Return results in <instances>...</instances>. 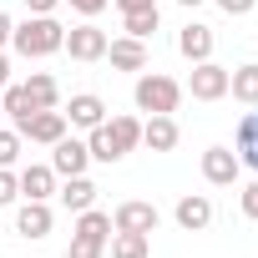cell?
Returning a JSON list of instances; mask_svg holds the SVG:
<instances>
[{
    "instance_id": "1",
    "label": "cell",
    "mask_w": 258,
    "mask_h": 258,
    "mask_svg": "<svg viewBox=\"0 0 258 258\" xmlns=\"http://www.w3.org/2000/svg\"><path fill=\"white\" fill-rule=\"evenodd\" d=\"M11 46L26 56V61H41V56H56L66 46V26L56 16H26L16 31H11Z\"/></svg>"
},
{
    "instance_id": "2",
    "label": "cell",
    "mask_w": 258,
    "mask_h": 258,
    "mask_svg": "<svg viewBox=\"0 0 258 258\" xmlns=\"http://www.w3.org/2000/svg\"><path fill=\"white\" fill-rule=\"evenodd\" d=\"M132 101H137V111H147V116H172L177 101H182V86H177L172 76H162V71H142L137 86H132Z\"/></svg>"
},
{
    "instance_id": "3",
    "label": "cell",
    "mask_w": 258,
    "mask_h": 258,
    "mask_svg": "<svg viewBox=\"0 0 258 258\" xmlns=\"http://www.w3.org/2000/svg\"><path fill=\"white\" fill-rule=\"evenodd\" d=\"M111 233H157V208L152 203H142V198H126V203H116V213H111Z\"/></svg>"
},
{
    "instance_id": "4",
    "label": "cell",
    "mask_w": 258,
    "mask_h": 258,
    "mask_svg": "<svg viewBox=\"0 0 258 258\" xmlns=\"http://www.w3.org/2000/svg\"><path fill=\"white\" fill-rule=\"evenodd\" d=\"M187 91H192V101H223V96H228V66L198 61L192 76H187Z\"/></svg>"
},
{
    "instance_id": "5",
    "label": "cell",
    "mask_w": 258,
    "mask_h": 258,
    "mask_svg": "<svg viewBox=\"0 0 258 258\" xmlns=\"http://www.w3.org/2000/svg\"><path fill=\"white\" fill-rule=\"evenodd\" d=\"M66 126H71V121H66V111H56V106H51V111L26 116L16 132H21V137H31V142H41V147H56V142L66 137Z\"/></svg>"
},
{
    "instance_id": "6",
    "label": "cell",
    "mask_w": 258,
    "mask_h": 258,
    "mask_svg": "<svg viewBox=\"0 0 258 258\" xmlns=\"http://www.w3.org/2000/svg\"><path fill=\"white\" fill-rule=\"evenodd\" d=\"M61 51H71V61H101V56H106V31L91 26V21H86V26H71Z\"/></svg>"
},
{
    "instance_id": "7",
    "label": "cell",
    "mask_w": 258,
    "mask_h": 258,
    "mask_svg": "<svg viewBox=\"0 0 258 258\" xmlns=\"http://www.w3.org/2000/svg\"><path fill=\"white\" fill-rule=\"evenodd\" d=\"M86 162H91V152H86V142H76V137H61V142L51 147V172H56V177H81Z\"/></svg>"
},
{
    "instance_id": "8",
    "label": "cell",
    "mask_w": 258,
    "mask_h": 258,
    "mask_svg": "<svg viewBox=\"0 0 258 258\" xmlns=\"http://www.w3.org/2000/svg\"><path fill=\"white\" fill-rule=\"evenodd\" d=\"M238 172H243V162L233 157V147H208V152H203V177H208L213 187H233Z\"/></svg>"
},
{
    "instance_id": "9",
    "label": "cell",
    "mask_w": 258,
    "mask_h": 258,
    "mask_svg": "<svg viewBox=\"0 0 258 258\" xmlns=\"http://www.w3.org/2000/svg\"><path fill=\"white\" fill-rule=\"evenodd\" d=\"M101 61H111L116 71H147V41L116 36V41H106V56H101Z\"/></svg>"
},
{
    "instance_id": "10",
    "label": "cell",
    "mask_w": 258,
    "mask_h": 258,
    "mask_svg": "<svg viewBox=\"0 0 258 258\" xmlns=\"http://www.w3.org/2000/svg\"><path fill=\"white\" fill-rule=\"evenodd\" d=\"M233 157H238L248 172H258V106L243 111V121H238V132H233Z\"/></svg>"
},
{
    "instance_id": "11",
    "label": "cell",
    "mask_w": 258,
    "mask_h": 258,
    "mask_svg": "<svg viewBox=\"0 0 258 258\" xmlns=\"http://www.w3.org/2000/svg\"><path fill=\"white\" fill-rule=\"evenodd\" d=\"M177 51L198 66V61H213V26H203V21H187L182 31H177Z\"/></svg>"
},
{
    "instance_id": "12",
    "label": "cell",
    "mask_w": 258,
    "mask_h": 258,
    "mask_svg": "<svg viewBox=\"0 0 258 258\" xmlns=\"http://www.w3.org/2000/svg\"><path fill=\"white\" fill-rule=\"evenodd\" d=\"M16 182H21V198H31V203H46V198L56 192V172H51V162H31V167H21Z\"/></svg>"
},
{
    "instance_id": "13",
    "label": "cell",
    "mask_w": 258,
    "mask_h": 258,
    "mask_svg": "<svg viewBox=\"0 0 258 258\" xmlns=\"http://www.w3.org/2000/svg\"><path fill=\"white\" fill-rule=\"evenodd\" d=\"M66 121H71V126H86V132H91V126H101V121H106V101H101L96 91H76V96H71V106H66Z\"/></svg>"
},
{
    "instance_id": "14",
    "label": "cell",
    "mask_w": 258,
    "mask_h": 258,
    "mask_svg": "<svg viewBox=\"0 0 258 258\" xmlns=\"http://www.w3.org/2000/svg\"><path fill=\"white\" fill-rule=\"evenodd\" d=\"M172 218H177V228H187V233H203V228L213 223V203H208L203 192H187V198H177Z\"/></svg>"
},
{
    "instance_id": "15",
    "label": "cell",
    "mask_w": 258,
    "mask_h": 258,
    "mask_svg": "<svg viewBox=\"0 0 258 258\" xmlns=\"http://www.w3.org/2000/svg\"><path fill=\"white\" fill-rule=\"evenodd\" d=\"M101 132H106L111 152H116V157H126V152L142 142V121H137V116H111V121H101Z\"/></svg>"
},
{
    "instance_id": "16",
    "label": "cell",
    "mask_w": 258,
    "mask_h": 258,
    "mask_svg": "<svg viewBox=\"0 0 258 258\" xmlns=\"http://www.w3.org/2000/svg\"><path fill=\"white\" fill-rule=\"evenodd\" d=\"M16 233L21 238H46L51 233V203H21V213H16Z\"/></svg>"
},
{
    "instance_id": "17",
    "label": "cell",
    "mask_w": 258,
    "mask_h": 258,
    "mask_svg": "<svg viewBox=\"0 0 258 258\" xmlns=\"http://www.w3.org/2000/svg\"><path fill=\"white\" fill-rule=\"evenodd\" d=\"M177 137H182V132H177L172 116H147V121H142V147H152V152H172Z\"/></svg>"
},
{
    "instance_id": "18",
    "label": "cell",
    "mask_w": 258,
    "mask_h": 258,
    "mask_svg": "<svg viewBox=\"0 0 258 258\" xmlns=\"http://www.w3.org/2000/svg\"><path fill=\"white\" fill-rule=\"evenodd\" d=\"M228 96L243 101V106H258V66L253 61L238 66V71H228Z\"/></svg>"
},
{
    "instance_id": "19",
    "label": "cell",
    "mask_w": 258,
    "mask_h": 258,
    "mask_svg": "<svg viewBox=\"0 0 258 258\" xmlns=\"http://www.w3.org/2000/svg\"><path fill=\"white\" fill-rule=\"evenodd\" d=\"M26 91H31L36 111H51V106L61 101V86H56V76H51V71H31V76H26Z\"/></svg>"
},
{
    "instance_id": "20",
    "label": "cell",
    "mask_w": 258,
    "mask_h": 258,
    "mask_svg": "<svg viewBox=\"0 0 258 258\" xmlns=\"http://www.w3.org/2000/svg\"><path fill=\"white\" fill-rule=\"evenodd\" d=\"M61 203L71 208V213H86V208H96V182L81 172V177H66V187H61Z\"/></svg>"
},
{
    "instance_id": "21",
    "label": "cell",
    "mask_w": 258,
    "mask_h": 258,
    "mask_svg": "<svg viewBox=\"0 0 258 258\" xmlns=\"http://www.w3.org/2000/svg\"><path fill=\"white\" fill-rule=\"evenodd\" d=\"M0 106H6V116L21 126L26 116H36V101H31V91H26V81L21 86H6V91H0Z\"/></svg>"
},
{
    "instance_id": "22",
    "label": "cell",
    "mask_w": 258,
    "mask_h": 258,
    "mask_svg": "<svg viewBox=\"0 0 258 258\" xmlns=\"http://www.w3.org/2000/svg\"><path fill=\"white\" fill-rule=\"evenodd\" d=\"M111 258H147L152 253V238L147 233H111Z\"/></svg>"
},
{
    "instance_id": "23",
    "label": "cell",
    "mask_w": 258,
    "mask_h": 258,
    "mask_svg": "<svg viewBox=\"0 0 258 258\" xmlns=\"http://www.w3.org/2000/svg\"><path fill=\"white\" fill-rule=\"evenodd\" d=\"M76 233L81 238H111V213H101V208H86V213H76Z\"/></svg>"
},
{
    "instance_id": "24",
    "label": "cell",
    "mask_w": 258,
    "mask_h": 258,
    "mask_svg": "<svg viewBox=\"0 0 258 258\" xmlns=\"http://www.w3.org/2000/svg\"><path fill=\"white\" fill-rule=\"evenodd\" d=\"M157 21H162L157 6H152V11H126V16H121V31H126V36H137V41H147V36L157 31Z\"/></svg>"
},
{
    "instance_id": "25",
    "label": "cell",
    "mask_w": 258,
    "mask_h": 258,
    "mask_svg": "<svg viewBox=\"0 0 258 258\" xmlns=\"http://www.w3.org/2000/svg\"><path fill=\"white\" fill-rule=\"evenodd\" d=\"M66 258H106V243H101V238H81V233H71Z\"/></svg>"
},
{
    "instance_id": "26",
    "label": "cell",
    "mask_w": 258,
    "mask_h": 258,
    "mask_svg": "<svg viewBox=\"0 0 258 258\" xmlns=\"http://www.w3.org/2000/svg\"><path fill=\"white\" fill-rule=\"evenodd\" d=\"M21 132H16V126H6V132H0V167H16L21 162Z\"/></svg>"
},
{
    "instance_id": "27",
    "label": "cell",
    "mask_w": 258,
    "mask_h": 258,
    "mask_svg": "<svg viewBox=\"0 0 258 258\" xmlns=\"http://www.w3.org/2000/svg\"><path fill=\"white\" fill-rule=\"evenodd\" d=\"M21 198V182H16V172L11 167H0V208H11Z\"/></svg>"
},
{
    "instance_id": "28",
    "label": "cell",
    "mask_w": 258,
    "mask_h": 258,
    "mask_svg": "<svg viewBox=\"0 0 258 258\" xmlns=\"http://www.w3.org/2000/svg\"><path fill=\"white\" fill-rule=\"evenodd\" d=\"M66 6H71L76 16H86V21H91V16H101V11L111 6V0H66Z\"/></svg>"
},
{
    "instance_id": "29",
    "label": "cell",
    "mask_w": 258,
    "mask_h": 258,
    "mask_svg": "<svg viewBox=\"0 0 258 258\" xmlns=\"http://www.w3.org/2000/svg\"><path fill=\"white\" fill-rule=\"evenodd\" d=\"M243 218H253V223H258V182H248V187H243Z\"/></svg>"
},
{
    "instance_id": "30",
    "label": "cell",
    "mask_w": 258,
    "mask_h": 258,
    "mask_svg": "<svg viewBox=\"0 0 258 258\" xmlns=\"http://www.w3.org/2000/svg\"><path fill=\"white\" fill-rule=\"evenodd\" d=\"M218 6H223V11H228V16H248V11H253V6H258V0H218Z\"/></svg>"
},
{
    "instance_id": "31",
    "label": "cell",
    "mask_w": 258,
    "mask_h": 258,
    "mask_svg": "<svg viewBox=\"0 0 258 258\" xmlns=\"http://www.w3.org/2000/svg\"><path fill=\"white\" fill-rule=\"evenodd\" d=\"M26 6H31V16H56L61 0H26Z\"/></svg>"
},
{
    "instance_id": "32",
    "label": "cell",
    "mask_w": 258,
    "mask_h": 258,
    "mask_svg": "<svg viewBox=\"0 0 258 258\" xmlns=\"http://www.w3.org/2000/svg\"><path fill=\"white\" fill-rule=\"evenodd\" d=\"M111 6H121V16H126V11H152L157 0H111Z\"/></svg>"
},
{
    "instance_id": "33",
    "label": "cell",
    "mask_w": 258,
    "mask_h": 258,
    "mask_svg": "<svg viewBox=\"0 0 258 258\" xmlns=\"http://www.w3.org/2000/svg\"><path fill=\"white\" fill-rule=\"evenodd\" d=\"M11 31H16V26H11V16H6V11H0V46H6V41H11Z\"/></svg>"
},
{
    "instance_id": "34",
    "label": "cell",
    "mask_w": 258,
    "mask_h": 258,
    "mask_svg": "<svg viewBox=\"0 0 258 258\" xmlns=\"http://www.w3.org/2000/svg\"><path fill=\"white\" fill-rule=\"evenodd\" d=\"M6 86H11V61L0 56V91H6Z\"/></svg>"
},
{
    "instance_id": "35",
    "label": "cell",
    "mask_w": 258,
    "mask_h": 258,
    "mask_svg": "<svg viewBox=\"0 0 258 258\" xmlns=\"http://www.w3.org/2000/svg\"><path fill=\"white\" fill-rule=\"evenodd\" d=\"M177 6H187V11H192V6H203V0H177Z\"/></svg>"
}]
</instances>
